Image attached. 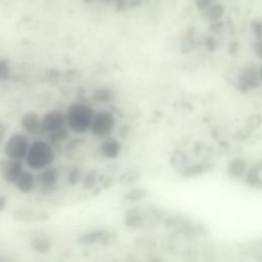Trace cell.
Listing matches in <instances>:
<instances>
[{
  "instance_id": "2e32d148",
  "label": "cell",
  "mask_w": 262,
  "mask_h": 262,
  "mask_svg": "<svg viewBox=\"0 0 262 262\" xmlns=\"http://www.w3.org/2000/svg\"><path fill=\"white\" fill-rule=\"evenodd\" d=\"M248 171L249 170L247 168V161L242 158H236L232 160L228 165V172L234 178L246 176Z\"/></svg>"
},
{
  "instance_id": "5b68a950",
  "label": "cell",
  "mask_w": 262,
  "mask_h": 262,
  "mask_svg": "<svg viewBox=\"0 0 262 262\" xmlns=\"http://www.w3.org/2000/svg\"><path fill=\"white\" fill-rule=\"evenodd\" d=\"M37 178V188L43 194H48L54 192L60 178V170L54 165L36 172Z\"/></svg>"
},
{
  "instance_id": "f1b7e54d",
  "label": "cell",
  "mask_w": 262,
  "mask_h": 262,
  "mask_svg": "<svg viewBox=\"0 0 262 262\" xmlns=\"http://www.w3.org/2000/svg\"><path fill=\"white\" fill-rule=\"evenodd\" d=\"M212 2H218V0H212Z\"/></svg>"
},
{
  "instance_id": "6da1fadb",
  "label": "cell",
  "mask_w": 262,
  "mask_h": 262,
  "mask_svg": "<svg viewBox=\"0 0 262 262\" xmlns=\"http://www.w3.org/2000/svg\"><path fill=\"white\" fill-rule=\"evenodd\" d=\"M96 111L92 104L83 102L71 104L64 111L67 127L72 134L77 136L90 132Z\"/></svg>"
},
{
  "instance_id": "4316f807",
  "label": "cell",
  "mask_w": 262,
  "mask_h": 262,
  "mask_svg": "<svg viewBox=\"0 0 262 262\" xmlns=\"http://www.w3.org/2000/svg\"><path fill=\"white\" fill-rule=\"evenodd\" d=\"M6 198L4 196H0V212H2L6 206Z\"/></svg>"
},
{
  "instance_id": "8fae6325",
  "label": "cell",
  "mask_w": 262,
  "mask_h": 262,
  "mask_svg": "<svg viewBox=\"0 0 262 262\" xmlns=\"http://www.w3.org/2000/svg\"><path fill=\"white\" fill-rule=\"evenodd\" d=\"M258 67L255 64H247L245 67L240 71L238 73V80L243 85H245L247 88L255 90L257 87L262 84V81L259 76Z\"/></svg>"
},
{
  "instance_id": "9c48e42d",
  "label": "cell",
  "mask_w": 262,
  "mask_h": 262,
  "mask_svg": "<svg viewBox=\"0 0 262 262\" xmlns=\"http://www.w3.org/2000/svg\"><path fill=\"white\" fill-rule=\"evenodd\" d=\"M122 152V144L119 140L113 136H108L102 140L98 146L100 155L108 160H113L120 156Z\"/></svg>"
},
{
  "instance_id": "7402d4cb",
  "label": "cell",
  "mask_w": 262,
  "mask_h": 262,
  "mask_svg": "<svg viewBox=\"0 0 262 262\" xmlns=\"http://www.w3.org/2000/svg\"><path fill=\"white\" fill-rule=\"evenodd\" d=\"M144 196L146 192L144 190L134 188L126 194V199L130 202H138L144 198Z\"/></svg>"
},
{
  "instance_id": "484cf974",
  "label": "cell",
  "mask_w": 262,
  "mask_h": 262,
  "mask_svg": "<svg viewBox=\"0 0 262 262\" xmlns=\"http://www.w3.org/2000/svg\"><path fill=\"white\" fill-rule=\"evenodd\" d=\"M8 136V126L4 120L0 119V144H2Z\"/></svg>"
},
{
  "instance_id": "83f0119b",
  "label": "cell",
  "mask_w": 262,
  "mask_h": 262,
  "mask_svg": "<svg viewBox=\"0 0 262 262\" xmlns=\"http://www.w3.org/2000/svg\"><path fill=\"white\" fill-rule=\"evenodd\" d=\"M258 71H259V76H260V79H261V81H262V66H261V67H259Z\"/></svg>"
},
{
  "instance_id": "5bb4252c",
  "label": "cell",
  "mask_w": 262,
  "mask_h": 262,
  "mask_svg": "<svg viewBox=\"0 0 262 262\" xmlns=\"http://www.w3.org/2000/svg\"><path fill=\"white\" fill-rule=\"evenodd\" d=\"M106 232H108L106 230H96L85 232L79 238V243L83 246H94L100 243L102 244Z\"/></svg>"
},
{
  "instance_id": "d6986e66",
  "label": "cell",
  "mask_w": 262,
  "mask_h": 262,
  "mask_svg": "<svg viewBox=\"0 0 262 262\" xmlns=\"http://www.w3.org/2000/svg\"><path fill=\"white\" fill-rule=\"evenodd\" d=\"M98 180V173L96 171H88L86 172L84 176H83V178H82V186L86 190H92L96 186V182Z\"/></svg>"
},
{
  "instance_id": "4fadbf2b",
  "label": "cell",
  "mask_w": 262,
  "mask_h": 262,
  "mask_svg": "<svg viewBox=\"0 0 262 262\" xmlns=\"http://www.w3.org/2000/svg\"><path fill=\"white\" fill-rule=\"evenodd\" d=\"M31 248L39 254H46L50 252L52 248V240L46 234H37L31 238Z\"/></svg>"
},
{
  "instance_id": "ac0fdd59",
  "label": "cell",
  "mask_w": 262,
  "mask_h": 262,
  "mask_svg": "<svg viewBox=\"0 0 262 262\" xmlns=\"http://www.w3.org/2000/svg\"><path fill=\"white\" fill-rule=\"evenodd\" d=\"M12 75V64L6 58H0V83H4L10 80Z\"/></svg>"
},
{
  "instance_id": "e0dca14e",
  "label": "cell",
  "mask_w": 262,
  "mask_h": 262,
  "mask_svg": "<svg viewBox=\"0 0 262 262\" xmlns=\"http://www.w3.org/2000/svg\"><path fill=\"white\" fill-rule=\"evenodd\" d=\"M71 134L72 132L68 127H64L46 136V138L54 148H58L68 142V140L71 138Z\"/></svg>"
},
{
  "instance_id": "603a6c76",
  "label": "cell",
  "mask_w": 262,
  "mask_h": 262,
  "mask_svg": "<svg viewBox=\"0 0 262 262\" xmlns=\"http://www.w3.org/2000/svg\"><path fill=\"white\" fill-rule=\"evenodd\" d=\"M251 30L256 39L261 38L262 37V20H254L251 23Z\"/></svg>"
},
{
  "instance_id": "d4e9b609",
  "label": "cell",
  "mask_w": 262,
  "mask_h": 262,
  "mask_svg": "<svg viewBox=\"0 0 262 262\" xmlns=\"http://www.w3.org/2000/svg\"><path fill=\"white\" fill-rule=\"evenodd\" d=\"M196 8H198L201 12H204L212 4V0H194Z\"/></svg>"
},
{
  "instance_id": "8992f818",
  "label": "cell",
  "mask_w": 262,
  "mask_h": 262,
  "mask_svg": "<svg viewBox=\"0 0 262 262\" xmlns=\"http://www.w3.org/2000/svg\"><path fill=\"white\" fill-rule=\"evenodd\" d=\"M64 127H67V123H66L64 112L60 110L54 108V110H50L41 116L42 136H48Z\"/></svg>"
},
{
  "instance_id": "277c9868",
  "label": "cell",
  "mask_w": 262,
  "mask_h": 262,
  "mask_svg": "<svg viewBox=\"0 0 262 262\" xmlns=\"http://www.w3.org/2000/svg\"><path fill=\"white\" fill-rule=\"evenodd\" d=\"M117 127V119L113 112L110 110H98L96 111L92 124L90 132L98 140H104L112 136Z\"/></svg>"
},
{
  "instance_id": "7c38bea8",
  "label": "cell",
  "mask_w": 262,
  "mask_h": 262,
  "mask_svg": "<svg viewBox=\"0 0 262 262\" xmlns=\"http://www.w3.org/2000/svg\"><path fill=\"white\" fill-rule=\"evenodd\" d=\"M117 98V92L110 86H102L96 90L92 94V100L94 104L100 106H108L113 104Z\"/></svg>"
},
{
  "instance_id": "44dd1931",
  "label": "cell",
  "mask_w": 262,
  "mask_h": 262,
  "mask_svg": "<svg viewBox=\"0 0 262 262\" xmlns=\"http://www.w3.org/2000/svg\"><path fill=\"white\" fill-rule=\"evenodd\" d=\"M83 176L84 174L82 173L81 169L80 168H73L72 170L69 171V174H68V182L72 186H75L79 182H82V178H83Z\"/></svg>"
},
{
  "instance_id": "7a4b0ae2",
  "label": "cell",
  "mask_w": 262,
  "mask_h": 262,
  "mask_svg": "<svg viewBox=\"0 0 262 262\" xmlns=\"http://www.w3.org/2000/svg\"><path fill=\"white\" fill-rule=\"evenodd\" d=\"M56 156V148L48 140L36 138L32 140L24 162L27 168L38 172L54 165Z\"/></svg>"
},
{
  "instance_id": "ba28073f",
  "label": "cell",
  "mask_w": 262,
  "mask_h": 262,
  "mask_svg": "<svg viewBox=\"0 0 262 262\" xmlns=\"http://www.w3.org/2000/svg\"><path fill=\"white\" fill-rule=\"evenodd\" d=\"M20 125L23 132L31 138L42 136L41 130V116L35 111H27L22 115Z\"/></svg>"
},
{
  "instance_id": "52a82bcc",
  "label": "cell",
  "mask_w": 262,
  "mask_h": 262,
  "mask_svg": "<svg viewBox=\"0 0 262 262\" xmlns=\"http://www.w3.org/2000/svg\"><path fill=\"white\" fill-rule=\"evenodd\" d=\"M24 163V161L4 157L0 160V178L4 182L14 186L22 171L25 169Z\"/></svg>"
},
{
  "instance_id": "30bf717a",
  "label": "cell",
  "mask_w": 262,
  "mask_h": 262,
  "mask_svg": "<svg viewBox=\"0 0 262 262\" xmlns=\"http://www.w3.org/2000/svg\"><path fill=\"white\" fill-rule=\"evenodd\" d=\"M14 188L22 194H30L37 188V178L35 171L24 169L14 182Z\"/></svg>"
},
{
  "instance_id": "ffe728a7",
  "label": "cell",
  "mask_w": 262,
  "mask_h": 262,
  "mask_svg": "<svg viewBox=\"0 0 262 262\" xmlns=\"http://www.w3.org/2000/svg\"><path fill=\"white\" fill-rule=\"evenodd\" d=\"M142 217L140 213L134 211V212H128L126 214V218H125V224L129 228H140L142 224Z\"/></svg>"
},
{
  "instance_id": "cb8c5ba5",
  "label": "cell",
  "mask_w": 262,
  "mask_h": 262,
  "mask_svg": "<svg viewBox=\"0 0 262 262\" xmlns=\"http://www.w3.org/2000/svg\"><path fill=\"white\" fill-rule=\"evenodd\" d=\"M253 52L259 60H262V37L256 39L253 43Z\"/></svg>"
},
{
  "instance_id": "9a60e30c",
  "label": "cell",
  "mask_w": 262,
  "mask_h": 262,
  "mask_svg": "<svg viewBox=\"0 0 262 262\" xmlns=\"http://www.w3.org/2000/svg\"><path fill=\"white\" fill-rule=\"evenodd\" d=\"M226 10L224 4L220 2H215L202 14H204L205 18L209 20L210 23H215V22L222 20L224 16H226Z\"/></svg>"
},
{
  "instance_id": "3957f363",
  "label": "cell",
  "mask_w": 262,
  "mask_h": 262,
  "mask_svg": "<svg viewBox=\"0 0 262 262\" xmlns=\"http://www.w3.org/2000/svg\"><path fill=\"white\" fill-rule=\"evenodd\" d=\"M31 136L25 132H14L4 142V157L25 161L31 146Z\"/></svg>"
}]
</instances>
